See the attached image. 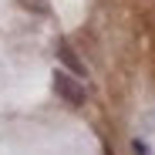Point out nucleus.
Segmentation results:
<instances>
[{
    "label": "nucleus",
    "instance_id": "obj_2",
    "mask_svg": "<svg viewBox=\"0 0 155 155\" xmlns=\"http://www.w3.org/2000/svg\"><path fill=\"white\" fill-rule=\"evenodd\" d=\"M58 54H61V61L68 64V74H74V78H88V68L74 58V51H71L68 41H58Z\"/></svg>",
    "mask_w": 155,
    "mask_h": 155
},
{
    "label": "nucleus",
    "instance_id": "obj_3",
    "mask_svg": "<svg viewBox=\"0 0 155 155\" xmlns=\"http://www.w3.org/2000/svg\"><path fill=\"white\" fill-rule=\"evenodd\" d=\"M132 152H135V155H152L148 142H142V138H135V142H132Z\"/></svg>",
    "mask_w": 155,
    "mask_h": 155
},
{
    "label": "nucleus",
    "instance_id": "obj_1",
    "mask_svg": "<svg viewBox=\"0 0 155 155\" xmlns=\"http://www.w3.org/2000/svg\"><path fill=\"white\" fill-rule=\"evenodd\" d=\"M51 84H54V94L64 98L68 105H84V84L78 81L74 74H68V71H54Z\"/></svg>",
    "mask_w": 155,
    "mask_h": 155
}]
</instances>
